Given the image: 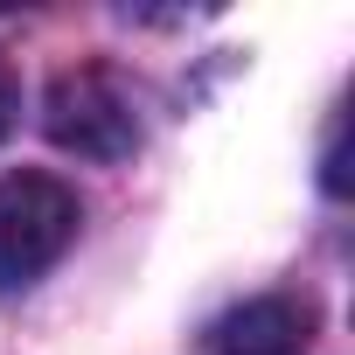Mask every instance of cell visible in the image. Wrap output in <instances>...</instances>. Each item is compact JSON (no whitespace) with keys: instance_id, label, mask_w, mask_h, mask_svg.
<instances>
[{"instance_id":"cell-1","label":"cell","mask_w":355,"mask_h":355,"mask_svg":"<svg viewBox=\"0 0 355 355\" xmlns=\"http://www.w3.org/2000/svg\"><path fill=\"white\" fill-rule=\"evenodd\" d=\"M84 230V202L56 174H0V300L35 286Z\"/></svg>"},{"instance_id":"cell-2","label":"cell","mask_w":355,"mask_h":355,"mask_svg":"<svg viewBox=\"0 0 355 355\" xmlns=\"http://www.w3.org/2000/svg\"><path fill=\"white\" fill-rule=\"evenodd\" d=\"M49 139L63 153H84V160H119L139 146V112H132V91L112 77V70H63L49 84Z\"/></svg>"},{"instance_id":"cell-3","label":"cell","mask_w":355,"mask_h":355,"mask_svg":"<svg viewBox=\"0 0 355 355\" xmlns=\"http://www.w3.org/2000/svg\"><path fill=\"white\" fill-rule=\"evenodd\" d=\"M306 327H313L306 306H293V300H251V306H237V313H223L209 327V348L216 355H300Z\"/></svg>"},{"instance_id":"cell-4","label":"cell","mask_w":355,"mask_h":355,"mask_svg":"<svg viewBox=\"0 0 355 355\" xmlns=\"http://www.w3.org/2000/svg\"><path fill=\"white\" fill-rule=\"evenodd\" d=\"M15 112H21V84H15V70H8V56H0V139H8V125H15Z\"/></svg>"}]
</instances>
